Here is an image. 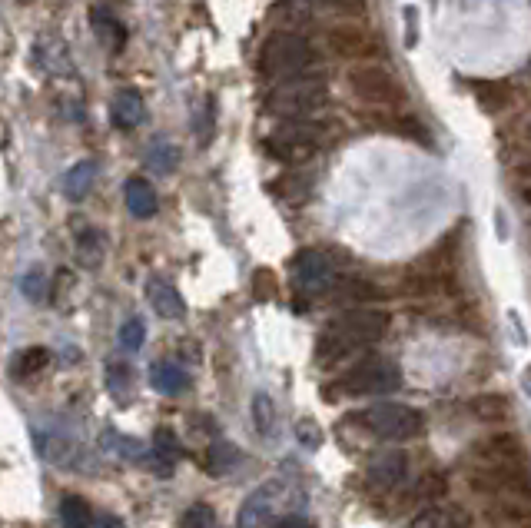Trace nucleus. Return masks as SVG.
<instances>
[{
	"instance_id": "nucleus-32",
	"label": "nucleus",
	"mask_w": 531,
	"mask_h": 528,
	"mask_svg": "<svg viewBox=\"0 0 531 528\" xmlns=\"http://www.w3.org/2000/svg\"><path fill=\"white\" fill-rule=\"evenodd\" d=\"M296 439L303 442V445H309V449H316V445L322 442L319 426H316L312 419H299V422H296Z\"/></svg>"
},
{
	"instance_id": "nucleus-36",
	"label": "nucleus",
	"mask_w": 531,
	"mask_h": 528,
	"mask_svg": "<svg viewBox=\"0 0 531 528\" xmlns=\"http://www.w3.org/2000/svg\"><path fill=\"white\" fill-rule=\"evenodd\" d=\"M93 528H127V525H123V519H117V515H103Z\"/></svg>"
},
{
	"instance_id": "nucleus-17",
	"label": "nucleus",
	"mask_w": 531,
	"mask_h": 528,
	"mask_svg": "<svg viewBox=\"0 0 531 528\" xmlns=\"http://www.w3.org/2000/svg\"><path fill=\"white\" fill-rule=\"evenodd\" d=\"M90 20H93V30H97L100 44H107L110 50H120L123 40H127V30H123V24L117 20V14H113L110 7H93L90 10Z\"/></svg>"
},
{
	"instance_id": "nucleus-9",
	"label": "nucleus",
	"mask_w": 531,
	"mask_h": 528,
	"mask_svg": "<svg viewBox=\"0 0 531 528\" xmlns=\"http://www.w3.org/2000/svg\"><path fill=\"white\" fill-rule=\"evenodd\" d=\"M478 465H495V469H528V452L518 436L512 432H502V436H492L475 455Z\"/></svg>"
},
{
	"instance_id": "nucleus-26",
	"label": "nucleus",
	"mask_w": 531,
	"mask_h": 528,
	"mask_svg": "<svg viewBox=\"0 0 531 528\" xmlns=\"http://www.w3.org/2000/svg\"><path fill=\"white\" fill-rule=\"evenodd\" d=\"M147 163L156 173H173L176 167H180V150H176L173 143H160V147L150 150Z\"/></svg>"
},
{
	"instance_id": "nucleus-2",
	"label": "nucleus",
	"mask_w": 531,
	"mask_h": 528,
	"mask_svg": "<svg viewBox=\"0 0 531 528\" xmlns=\"http://www.w3.org/2000/svg\"><path fill=\"white\" fill-rule=\"evenodd\" d=\"M402 386L399 369L389 359H366L359 366H352L349 372H342L339 379H332L322 396L329 402L336 399H356V396H382V392H395Z\"/></svg>"
},
{
	"instance_id": "nucleus-35",
	"label": "nucleus",
	"mask_w": 531,
	"mask_h": 528,
	"mask_svg": "<svg viewBox=\"0 0 531 528\" xmlns=\"http://www.w3.org/2000/svg\"><path fill=\"white\" fill-rule=\"evenodd\" d=\"M515 176H518V183H522V190L528 193V186H531V163H528V167H518ZM528 200H531V196H528Z\"/></svg>"
},
{
	"instance_id": "nucleus-25",
	"label": "nucleus",
	"mask_w": 531,
	"mask_h": 528,
	"mask_svg": "<svg viewBox=\"0 0 531 528\" xmlns=\"http://www.w3.org/2000/svg\"><path fill=\"white\" fill-rule=\"evenodd\" d=\"M472 412L485 422H498V419L508 416V402L502 396H478L472 402Z\"/></svg>"
},
{
	"instance_id": "nucleus-3",
	"label": "nucleus",
	"mask_w": 531,
	"mask_h": 528,
	"mask_svg": "<svg viewBox=\"0 0 531 528\" xmlns=\"http://www.w3.org/2000/svg\"><path fill=\"white\" fill-rule=\"evenodd\" d=\"M312 64V47L306 37L289 34V30H276V34L266 37L263 50H259V70L269 80H293L303 77Z\"/></svg>"
},
{
	"instance_id": "nucleus-27",
	"label": "nucleus",
	"mask_w": 531,
	"mask_h": 528,
	"mask_svg": "<svg viewBox=\"0 0 531 528\" xmlns=\"http://www.w3.org/2000/svg\"><path fill=\"white\" fill-rule=\"evenodd\" d=\"M236 462H239V449H236V445L216 442L213 449H210V469H213L216 475H220V472H229Z\"/></svg>"
},
{
	"instance_id": "nucleus-11",
	"label": "nucleus",
	"mask_w": 531,
	"mask_h": 528,
	"mask_svg": "<svg viewBox=\"0 0 531 528\" xmlns=\"http://www.w3.org/2000/svg\"><path fill=\"white\" fill-rule=\"evenodd\" d=\"M405 472H409V462H405L402 452H379L376 459L369 462L366 479H369L372 489L389 492V489H395V485L405 479Z\"/></svg>"
},
{
	"instance_id": "nucleus-14",
	"label": "nucleus",
	"mask_w": 531,
	"mask_h": 528,
	"mask_svg": "<svg viewBox=\"0 0 531 528\" xmlns=\"http://www.w3.org/2000/svg\"><path fill=\"white\" fill-rule=\"evenodd\" d=\"M123 196H127V210L137 216V220H150V216L156 213V206H160L153 183H147L143 176H130Z\"/></svg>"
},
{
	"instance_id": "nucleus-21",
	"label": "nucleus",
	"mask_w": 531,
	"mask_h": 528,
	"mask_svg": "<svg viewBox=\"0 0 531 528\" xmlns=\"http://www.w3.org/2000/svg\"><path fill=\"white\" fill-rule=\"evenodd\" d=\"M60 525L64 528H93V509L80 495H67L60 502Z\"/></svg>"
},
{
	"instance_id": "nucleus-33",
	"label": "nucleus",
	"mask_w": 531,
	"mask_h": 528,
	"mask_svg": "<svg viewBox=\"0 0 531 528\" xmlns=\"http://www.w3.org/2000/svg\"><path fill=\"white\" fill-rule=\"evenodd\" d=\"M24 293L30 299H44V293H40V273H30V279H24Z\"/></svg>"
},
{
	"instance_id": "nucleus-30",
	"label": "nucleus",
	"mask_w": 531,
	"mask_h": 528,
	"mask_svg": "<svg viewBox=\"0 0 531 528\" xmlns=\"http://www.w3.org/2000/svg\"><path fill=\"white\" fill-rule=\"evenodd\" d=\"M253 293L256 299H273L276 296V276H273V269H256L253 273Z\"/></svg>"
},
{
	"instance_id": "nucleus-24",
	"label": "nucleus",
	"mask_w": 531,
	"mask_h": 528,
	"mask_svg": "<svg viewBox=\"0 0 531 528\" xmlns=\"http://www.w3.org/2000/svg\"><path fill=\"white\" fill-rule=\"evenodd\" d=\"M253 419H256V429L263 432V436H273L276 432V406H273V399L263 396V392L253 399Z\"/></svg>"
},
{
	"instance_id": "nucleus-23",
	"label": "nucleus",
	"mask_w": 531,
	"mask_h": 528,
	"mask_svg": "<svg viewBox=\"0 0 531 528\" xmlns=\"http://www.w3.org/2000/svg\"><path fill=\"white\" fill-rule=\"evenodd\" d=\"M47 366H50V352L44 346H30L14 359V376H37Z\"/></svg>"
},
{
	"instance_id": "nucleus-15",
	"label": "nucleus",
	"mask_w": 531,
	"mask_h": 528,
	"mask_svg": "<svg viewBox=\"0 0 531 528\" xmlns=\"http://www.w3.org/2000/svg\"><path fill=\"white\" fill-rule=\"evenodd\" d=\"M147 296H150V306H153L163 319H183L186 303H183V296L176 293V286H170L166 279H150Z\"/></svg>"
},
{
	"instance_id": "nucleus-29",
	"label": "nucleus",
	"mask_w": 531,
	"mask_h": 528,
	"mask_svg": "<svg viewBox=\"0 0 531 528\" xmlns=\"http://www.w3.org/2000/svg\"><path fill=\"white\" fill-rule=\"evenodd\" d=\"M143 339H147V326H143L140 316H133V319H127V323L120 326V346H123V349H133V352H137V349L143 346Z\"/></svg>"
},
{
	"instance_id": "nucleus-19",
	"label": "nucleus",
	"mask_w": 531,
	"mask_h": 528,
	"mask_svg": "<svg viewBox=\"0 0 531 528\" xmlns=\"http://www.w3.org/2000/svg\"><path fill=\"white\" fill-rule=\"evenodd\" d=\"M475 97L482 103L485 113H498L512 100V87H508L505 80H485V84H475Z\"/></svg>"
},
{
	"instance_id": "nucleus-5",
	"label": "nucleus",
	"mask_w": 531,
	"mask_h": 528,
	"mask_svg": "<svg viewBox=\"0 0 531 528\" xmlns=\"http://www.w3.org/2000/svg\"><path fill=\"white\" fill-rule=\"evenodd\" d=\"M356 422L366 432H372V436L392 439V442L415 439L425 429L422 412L412 406H402V402H379V406H369L366 412H359Z\"/></svg>"
},
{
	"instance_id": "nucleus-18",
	"label": "nucleus",
	"mask_w": 531,
	"mask_h": 528,
	"mask_svg": "<svg viewBox=\"0 0 531 528\" xmlns=\"http://www.w3.org/2000/svg\"><path fill=\"white\" fill-rule=\"evenodd\" d=\"M97 173H100V167H97L93 160H80L77 167H70L67 176H64V193H67V200H83V196L90 193L93 180H97Z\"/></svg>"
},
{
	"instance_id": "nucleus-7",
	"label": "nucleus",
	"mask_w": 531,
	"mask_h": 528,
	"mask_svg": "<svg viewBox=\"0 0 531 528\" xmlns=\"http://www.w3.org/2000/svg\"><path fill=\"white\" fill-rule=\"evenodd\" d=\"M349 84H352V90H356L362 100L372 103V107L395 110V107H402V103L409 100V97H405V90H402L399 80H395L389 70H382V67H359V70H352Z\"/></svg>"
},
{
	"instance_id": "nucleus-12",
	"label": "nucleus",
	"mask_w": 531,
	"mask_h": 528,
	"mask_svg": "<svg viewBox=\"0 0 531 528\" xmlns=\"http://www.w3.org/2000/svg\"><path fill=\"white\" fill-rule=\"evenodd\" d=\"M329 47L336 50L339 57H372V54H379L382 44L376 37H369L366 30H359V27H336V30H329Z\"/></svg>"
},
{
	"instance_id": "nucleus-31",
	"label": "nucleus",
	"mask_w": 531,
	"mask_h": 528,
	"mask_svg": "<svg viewBox=\"0 0 531 528\" xmlns=\"http://www.w3.org/2000/svg\"><path fill=\"white\" fill-rule=\"evenodd\" d=\"M130 369L123 366V362H113V366L107 369V386L117 392V396H123V392H127V386H130Z\"/></svg>"
},
{
	"instance_id": "nucleus-28",
	"label": "nucleus",
	"mask_w": 531,
	"mask_h": 528,
	"mask_svg": "<svg viewBox=\"0 0 531 528\" xmlns=\"http://www.w3.org/2000/svg\"><path fill=\"white\" fill-rule=\"evenodd\" d=\"M180 528H216V512L210 509V505L196 502L183 512Z\"/></svg>"
},
{
	"instance_id": "nucleus-4",
	"label": "nucleus",
	"mask_w": 531,
	"mask_h": 528,
	"mask_svg": "<svg viewBox=\"0 0 531 528\" xmlns=\"http://www.w3.org/2000/svg\"><path fill=\"white\" fill-rule=\"evenodd\" d=\"M329 97V84L322 77H293V80H283L279 87H273L269 93L266 107L269 113H276V117H286V120H303L309 117L312 110H319L322 103Z\"/></svg>"
},
{
	"instance_id": "nucleus-13",
	"label": "nucleus",
	"mask_w": 531,
	"mask_h": 528,
	"mask_svg": "<svg viewBox=\"0 0 531 528\" xmlns=\"http://www.w3.org/2000/svg\"><path fill=\"white\" fill-rule=\"evenodd\" d=\"M143 117H147V107H143V97H140L137 90H120L117 97H113L110 120L117 123L120 130H133V127H140Z\"/></svg>"
},
{
	"instance_id": "nucleus-20",
	"label": "nucleus",
	"mask_w": 531,
	"mask_h": 528,
	"mask_svg": "<svg viewBox=\"0 0 531 528\" xmlns=\"http://www.w3.org/2000/svg\"><path fill=\"white\" fill-rule=\"evenodd\" d=\"M150 382H153V389L166 392V396H176V392L186 389L190 379H186V372L180 366H173V362H156L150 372Z\"/></svg>"
},
{
	"instance_id": "nucleus-16",
	"label": "nucleus",
	"mask_w": 531,
	"mask_h": 528,
	"mask_svg": "<svg viewBox=\"0 0 531 528\" xmlns=\"http://www.w3.org/2000/svg\"><path fill=\"white\" fill-rule=\"evenodd\" d=\"M468 515L458 505H432L422 515H415L409 528H465Z\"/></svg>"
},
{
	"instance_id": "nucleus-6",
	"label": "nucleus",
	"mask_w": 531,
	"mask_h": 528,
	"mask_svg": "<svg viewBox=\"0 0 531 528\" xmlns=\"http://www.w3.org/2000/svg\"><path fill=\"white\" fill-rule=\"evenodd\" d=\"M322 140H326V127H319V123H289V127L276 130L273 137L266 140V150L273 153L276 160L306 163L309 157L319 153Z\"/></svg>"
},
{
	"instance_id": "nucleus-8",
	"label": "nucleus",
	"mask_w": 531,
	"mask_h": 528,
	"mask_svg": "<svg viewBox=\"0 0 531 528\" xmlns=\"http://www.w3.org/2000/svg\"><path fill=\"white\" fill-rule=\"evenodd\" d=\"M293 276L299 293L319 296L336 286V263H332V256L326 250H303L293 260Z\"/></svg>"
},
{
	"instance_id": "nucleus-34",
	"label": "nucleus",
	"mask_w": 531,
	"mask_h": 528,
	"mask_svg": "<svg viewBox=\"0 0 531 528\" xmlns=\"http://www.w3.org/2000/svg\"><path fill=\"white\" fill-rule=\"evenodd\" d=\"M276 528H312L309 519H303V515H286V519H279Z\"/></svg>"
},
{
	"instance_id": "nucleus-1",
	"label": "nucleus",
	"mask_w": 531,
	"mask_h": 528,
	"mask_svg": "<svg viewBox=\"0 0 531 528\" xmlns=\"http://www.w3.org/2000/svg\"><path fill=\"white\" fill-rule=\"evenodd\" d=\"M389 329V316L382 309H349V313L336 316L332 323L319 333L316 343V362H342L352 352L369 349L372 343H379Z\"/></svg>"
},
{
	"instance_id": "nucleus-10",
	"label": "nucleus",
	"mask_w": 531,
	"mask_h": 528,
	"mask_svg": "<svg viewBox=\"0 0 531 528\" xmlns=\"http://www.w3.org/2000/svg\"><path fill=\"white\" fill-rule=\"evenodd\" d=\"M276 499H279V485H276V482L259 485L256 492H249L246 502L239 505L236 528H266V522L273 519Z\"/></svg>"
},
{
	"instance_id": "nucleus-22",
	"label": "nucleus",
	"mask_w": 531,
	"mask_h": 528,
	"mask_svg": "<svg viewBox=\"0 0 531 528\" xmlns=\"http://www.w3.org/2000/svg\"><path fill=\"white\" fill-rule=\"evenodd\" d=\"M153 452H156V459L170 469V465L183 455V445H180V439H176L173 429H156L153 432Z\"/></svg>"
}]
</instances>
